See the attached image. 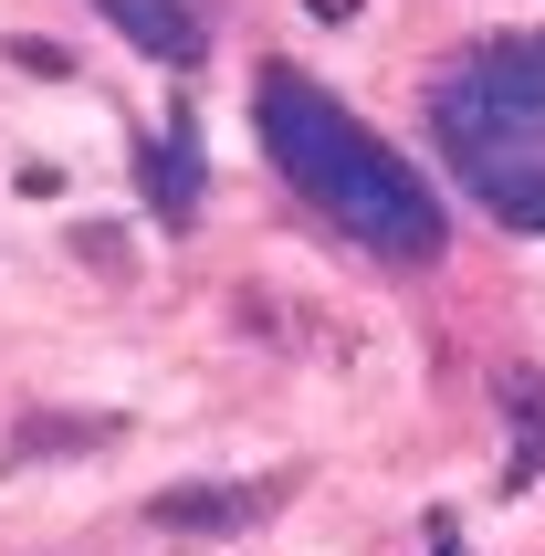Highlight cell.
Here are the masks:
<instances>
[{
	"label": "cell",
	"mask_w": 545,
	"mask_h": 556,
	"mask_svg": "<svg viewBox=\"0 0 545 556\" xmlns=\"http://www.w3.org/2000/svg\"><path fill=\"white\" fill-rule=\"evenodd\" d=\"M11 63H22V74H42V85H63V74H74V53H63V42H11Z\"/></svg>",
	"instance_id": "cell-8"
},
{
	"label": "cell",
	"mask_w": 545,
	"mask_h": 556,
	"mask_svg": "<svg viewBox=\"0 0 545 556\" xmlns=\"http://www.w3.org/2000/svg\"><path fill=\"white\" fill-rule=\"evenodd\" d=\"M200 137H189V116H168L157 126V148H148V200H157V220H189L200 211Z\"/></svg>",
	"instance_id": "cell-5"
},
{
	"label": "cell",
	"mask_w": 545,
	"mask_h": 556,
	"mask_svg": "<svg viewBox=\"0 0 545 556\" xmlns=\"http://www.w3.org/2000/svg\"><path fill=\"white\" fill-rule=\"evenodd\" d=\"M493 220H515V231H545V168H524V179H493V189H472Z\"/></svg>",
	"instance_id": "cell-7"
},
{
	"label": "cell",
	"mask_w": 545,
	"mask_h": 556,
	"mask_svg": "<svg viewBox=\"0 0 545 556\" xmlns=\"http://www.w3.org/2000/svg\"><path fill=\"white\" fill-rule=\"evenodd\" d=\"M252 126H263L272 168H283V179H294L304 200L346 231V242L389 252V263H430V252L452 242V231H441V200L420 189V168H409L389 137H367L326 85H304V74H263Z\"/></svg>",
	"instance_id": "cell-1"
},
{
	"label": "cell",
	"mask_w": 545,
	"mask_h": 556,
	"mask_svg": "<svg viewBox=\"0 0 545 556\" xmlns=\"http://www.w3.org/2000/svg\"><path fill=\"white\" fill-rule=\"evenodd\" d=\"M304 11H315V22H346V11H357V0H304Z\"/></svg>",
	"instance_id": "cell-10"
},
{
	"label": "cell",
	"mask_w": 545,
	"mask_h": 556,
	"mask_svg": "<svg viewBox=\"0 0 545 556\" xmlns=\"http://www.w3.org/2000/svg\"><path fill=\"white\" fill-rule=\"evenodd\" d=\"M430 126H441V157H452L472 189L545 168V31H515V42L461 53L452 74L430 85Z\"/></svg>",
	"instance_id": "cell-2"
},
{
	"label": "cell",
	"mask_w": 545,
	"mask_h": 556,
	"mask_svg": "<svg viewBox=\"0 0 545 556\" xmlns=\"http://www.w3.org/2000/svg\"><path fill=\"white\" fill-rule=\"evenodd\" d=\"M63 441H105V420H42V431H22V452H63Z\"/></svg>",
	"instance_id": "cell-9"
},
{
	"label": "cell",
	"mask_w": 545,
	"mask_h": 556,
	"mask_svg": "<svg viewBox=\"0 0 545 556\" xmlns=\"http://www.w3.org/2000/svg\"><path fill=\"white\" fill-rule=\"evenodd\" d=\"M430 556H461V546H452V535H441V546H430Z\"/></svg>",
	"instance_id": "cell-11"
},
{
	"label": "cell",
	"mask_w": 545,
	"mask_h": 556,
	"mask_svg": "<svg viewBox=\"0 0 545 556\" xmlns=\"http://www.w3.org/2000/svg\"><path fill=\"white\" fill-rule=\"evenodd\" d=\"M94 11H105L148 63H179V74L200 63V11H189V0H94Z\"/></svg>",
	"instance_id": "cell-4"
},
{
	"label": "cell",
	"mask_w": 545,
	"mask_h": 556,
	"mask_svg": "<svg viewBox=\"0 0 545 556\" xmlns=\"http://www.w3.org/2000/svg\"><path fill=\"white\" fill-rule=\"evenodd\" d=\"M504 409H515V483H524V472H535L545 463V378H504Z\"/></svg>",
	"instance_id": "cell-6"
},
{
	"label": "cell",
	"mask_w": 545,
	"mask_h": 556,
	"mask_svg": "<svg viewBox=\"0 0 545 556\" xmlns=\"http://www.w3.org/2000/svg\"><path fill=\"white\" fill-rule=\"evenodd\" d=\"M283 494H294L283 472H263V483H179V494L148 504V526L157 535H242V526H263Z\"/></svg>",
	"instance_id": "cell-3"
}]
</instances>
